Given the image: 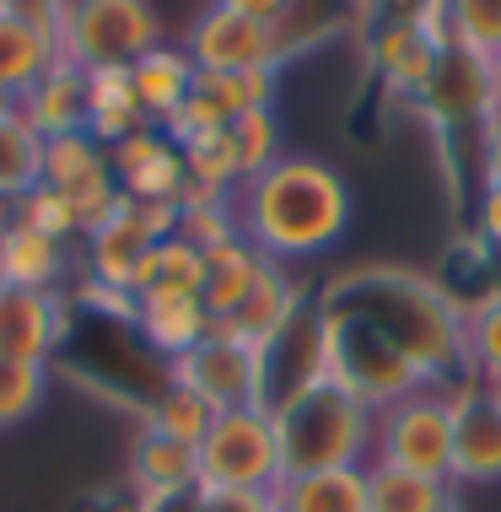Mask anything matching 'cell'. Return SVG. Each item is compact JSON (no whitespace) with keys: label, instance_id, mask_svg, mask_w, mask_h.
I'll return each mask as SVG.
<instances>
[{"label":"cell","instance_id":"cell-1","mask_svg":"<svg viewBox=\"0 0 501 512\" xmlns=\"http://www.w3.org/2000/svg\"><path fill=\"white\" fill-rule=\"evenodd\" d=\"M238 232L270 265H302L329 254L351 227V189L318 157H281L232 195Z\"/></svg>","mask_w":501,"mask_h":512},{"label":"cell","instance_id":"cell-2","mask_svg":"<svg viewBox=\"0 0 501 512\" xmlns=\"http://www.w3.org/2000/svg\"><path fill=\"white\" fill-rule=\"evenodd\" d=\"M324 302L361 313L367 324H378L388 340L415 362V372L431 389L469 378L464 367V302L448 286L426 281L415 270H394V265H372V270H351L324 292Z\"/></svg>","mask_w":501,"mask_h":512},{"label":"cell","instance_id":"cell-3","mask_svg":"<svg viewBox=\"0 0 501 512\" xmlns=\"http://www.w3.org/2000/svg\"><path fill=\"white\" fill-rule=\"evenodd\" d=\"M275 437H281L286 475H313V469H356L372 464V410L340 383L313 378L308 389L270 410Z\"/></svg>","mask_w":501,"mask_h":512},{"label":"cell","instance_id":"cell-4","mask_svg":"<svg viewBox=\"0 0 501 512\" xmlns=\"http://www.w3.org/2000/svg\"><path fill=\"white\" fill-rule=\"evenodd\" d=\"M313 313H318L324 378L340 383L345 394H356L372 415H378L383 405H394V399L415 394V389H431L421 372H415L410 356L399 351L378 324H367L361 313L340 308V302H324V297L313 302Z\"/></svg>","mask_w":501,"mask_h":512},{"label":"cell","instance_id":"cell-5","mask_svg":"<svg viewBox=\"0 0 501 512\" xmlns=\"http://www.w3.org/2000/svg\"><path fill=\"white\" fill-rule=\"evenodd\" d=\"M372 464L453 486V389H415L372 415Z\"/></svg>","mask_w":501,"mask_h":512},{"label":"cell","instance_id":"cell-6","mask_svg":"<svg viewBox=\"0 0 501 512\" xmlns=\"http://www.w3.org/2000/svg\"><path fill=\"white\" fill-rule=\"evenodd\" d=\"M200 486L205 491H275L286 480L275 415L264 405L221 410L200 448Z\"/></svg>","mask_w":501,"mask_h":512},{"label":"cell","instance_id":"cell-7","mask_svg":"<svg viewBox=\"0 0 501 512\" xmlns=\"http://www.w3.org/2000/svg\"><path fill=\"white\" fill-rule=\"evenodd\" d=\"M162 44V22L151 0H71L60 27V54L81 71L135 65Z\"/></svg>","mask_w":501,"mask_h":512},{"label":"cell","instance_id":"cell-8","mask_svg":"<svg viewBox=\"0 0 501 512\" xmlns=\"http://www.w3.org/2000/svg\"><path fill=\"white\" fill-rule=\"evenodd\" d=\"M501 103L496 92V65L485 60V54H469L448 44L437 60V76L426 81V92L415 98V108L426 114V124L442 135V141H453V135H469V146H480V124L485 114Z\"/></svg>","mask_w":501,"mask_h":512},{"label":"cell","instance_id":"cell-9","mask_svg":"<svg viewBox=\"0 0 501 512\" xmlns=\"http://www.w3.org/2000/svg\"><path fill=\"white\" fill-rule=\"evenodd\" d=\"M173 378L189 383L194 394H205L216 410L264 405V351L227 335H211L205 345H194L184 362H173Z\"/></svg>","mask_w":501,"mask_h":512},{"label":"cell","instance_id":"cell-10","mask_svg":"<svg viewBox=\"0 0 501 512\" xmlns=\"http://www.w3.org/2000/svg\"><path fill=\"white\" fill-rule=\"evenodd\" d=\"M184 54L194 60V71H216V76H243V71H281L275 65V44H270V27L254 17H238L227 6H205L194 17Z\"/></svg>","mask_w":501,"mask_h":512},{"label":"cell","instance_id":"cell-11","mask_svg":"<svg viewBox=\"0 0 501 512\" xmlns=\"http://www.w3.org/2000/svg\"><path fill=\"white\" fill-rule=\"evenodd\" d=\"M448 49L442 27H431L426 17H410V11H383L372 22V65L399 98H421L426 81L437 76V60Z\"/></svg>","mask_w":501,"mask_h":512},{"label":"cell","instance_id":"cell-12","mask_svg":"<svg viewBox=\"0 0 501 512\" xmlns=\"http://www.w3.org/2000/svg\"><path fill=\"white\" fill-rule=\"evenodd\" d=\"M453 480H501V389L480 378L453 383Z\"/></svg>","mask_w":501,"mask_h":512},{"label":"cell","instance_id":"cell-13","mask_svg":"<svg viewBox=\"0 0 501 512\" xmlns=\"http://www.w3.org/2000/svg\"><path fill=\"white\" fill-rule=\"evenodd\" d=\"M108 168H114L124 200H162V205H178L184 200V151L173 146L167 130H135L130 141L108 146Z\"/></svg>","mask_w":501,"mask_h":512},{"label":"cell","instance_id":"cell-14","mask_svg":"<svg viewBox=\"0 0 501 512\" xmlns=\"http://www.w3.org/2000/svg\"><path fill=\"white\" fill-rule=\"evenodd\" d=\"M65 345V308L54 292L0 286V362L49 367V356Z\"/></svg>","mask_w":501,"mask_h":512},{"label":"cell","instance_id":"cell-15","mask_svg":"<svg viewBox=\"0 0 501 512\" xmlns=\"http://www.w3.org/2000/svg\"><path fill=\"white\" fill-rule=\"evenodd\" d=\"M302 308H308V302H302V286L286 275V265H264L259 286L248 292V302L227 318V324H216V335L243 340V345H254V351H270V345L297 324Z\"/></svg>","mask_w":501,"mask_h":512},{"label":"cell","instance_id":"cell-16","mask_svg":"<svg viewBox=\"0 0 501 512\" xmlns=\"http://www.w3.org/2000/svg\"><path fill=\"white\" fill-rule=\"evenodd\" d=\"M135 329L167 367L216 335V318L200 297H135Z\"/></svg>","mask_w":501,"mask_h":512},{"label":"cell","instance_id":"cell-17","mask_svg":"<svg viewBox=\"0 0 501 512\" xmlns=\"http://www.w3.org/2000/svg\"><path fill=\"white\" fill-rule=\"evenodd\" d=\"M22 114H27V124H33L44 141H60V135H81L87 130V71L81 65H71L60 54V65L38 81L33 92L17 103Z\"/></svg>","mask_w":501,"mask_h":512},{"label":"cell","instance_id":"cell-18","mask_svg":"<svg viewBox=\"0 0 501 512\" xmlns=\"http://www.w3.org/2000/svg\"><path fill=\"white\" fill-rule=\"evenodd\" d=\"M135 130H151L141 98H135L130 65H108V71H87V135L97 146H119Z\"/></svg>","mask_w":501,"mask_h":512},{"label":"cell","instance_id":"cell-19","mask_svg":"<svg viewBox=\"0 0 501 512\" xmlns=\"http://www.w3.org/2000/svg\"><path fill=\"white\" fill-rule=\"evenodd\" d=\"M65 275V243L44 238L38 227L6 216L0 221V286H27V292H54Z\"/></svg>","mask_w":501,"mask_h":512},{"label":"cell","instance_id":"cell-20","mask_svg":"<svg viewBox=\"0 0 501 512\" xmlns=\"http://www.w3.org/2000/svg\"><path fill=\"white\" fill-rule=\"evenodd\" d=\"M54 65H60V38L11 17V11H0V87L22 103Z\"/></svg>","mask_w":501,"mask_h":512},{"label":"cell","instance_id":"cell-21","mask_svg":"<svg viewBox=\"0 0 501 512\" xmlns=\"http://www.w3.org/2000/svg\"><path fill=\"white\" fill-rule=\"evenodd\" d=\"M264 265H270V259H264L259 248L243 238V232H238V238H227L221 248H211V254H205V292H200V302L211 308L216 324H227V318H232V313H238L243 302H248V292L259 286Z\"/></svg>","mask_w":501,"mask_h":512},{"label":"cell","instance_id":"cell-22","mask_svg":"<svg viewBox=\"0 0 501 512\" xmlns=\"http://www.w3.org/2000/svg\"><path fill=\"white\" fill-rule=\"evenodd\" d=\"M130 475H135V486H141L151 502H178V496L200 491V453L184 448V442H173V437L141 432Z\"/></svg>","mask_w":501,"mask_h":512},{"label":"cell","instance_id":"cell-23","mask_svg":"<svg viewBox=\"0 0 501 512\" xmlns=\"http://www.w3.org/2000/svg\"><path fill=\"white\" fill-rule=\"evenodd\" d=\"M130 81H135V98H141L146 119L162 130V124L189 103V92H194V60H189L184 49L157 44L151 54H141V60L130 65Z\"/></svg>","mask_w":501,"mask_h":512},{"label":"cell","instance_id":"cell-24","mask_svg":"<svg viewBox=\"0 0 501 512\" xmlns=\"http://www.w3.org/2000/svg\"><path fill=\"white\" fill-rule=\"evenodd\" d=\"M275 507L281 512H367V464L286 475L275 486Z\"/></svg>","mask_w":501,"mask_h":512},{"label":"cell","instance_id":"cell-25","mask_svg":"<svg viewBox=\"0 0 501 512\" xmlns=\"http://www.w3.org/2000/svg\"><path fill=\"white\" fill-rule=\"evenodd\" d=\"M356 22V0H291L281 11V22H270V44H275V65L297 60L318 44H329L334 33Z\"/></svg>","mask_w":501,"mask_h":512},{"label":"cell","instance_id":"cell-26","mask_svg":"<svg viewBox=\"0 0 501 512\" xmlns=\"http://www.w3.org/2000/svg\"><path fill=\"white\" fill-rule=\"evenodd\" d=\"M216 405L205 394H194L189 383H178L173 378V367H167V383L157 394H151V405H146V432H157V437H173V442H184V448H200L205 432L216 426Z\"/></svg>","mask_w":501,"mask_h":512},{"label":"cell","instance_id":"cell-27","mask_svg":"<svg viewBox=\"0 0 501 512\" xmlns=\"http://www.w3.org/2000/svg\"><path fill=\"white\" fill-rule=\"evenodd\" d=\"M44 184V135L27 124L22 108L0 119V205H17Z\"/></svg>","mask_w":501,"mask_h":512},{"label":"cell","instance_id":"cell-28","mask_svg":"<svg viewBox=\"0 0 501 512\" xmlns=\"http://www.w3.org/2000/svg\"><path fill=\"white\" fill-rule=\"evenodd\" d=\"M448 507H453L448 480L367 464V512H448Z\"/></svg>","mask_w":501,"mask_h":512},{"label":"cell","instance_id":"cell-29","mask_svg":"<svg viewBox=\"0 0 501 512\" xmlns=\"http://www.w3.org/2000/svg\"><path fill=\"white\" fill-rule=\"evenodd\" d=\"M464 367L469 378L501 389V292H485L475 308H464Z\"/></svg>","mask_w":501,"mask_h":512},{"label":"cell","instance_id":"cell-30","mask_svg":"<svg viewBox=\"0 0 501 512\" xmlns=\"http://www.w3.org/2000/svg\"><path fill=\"white\" fill-rule=\"evenodd\" d=\"M442 38L469 54H501V0H442Z\"/></svg>","mask_w":501,"mask_h":512},{"label":"cell","instance_id":"cell-31","mask_svg":"<svg viewBox=\"0 0 501 512\" xmlns=\"http://www.w3.org/2000/svg\"><path fill=\"white\" fill-rule=\"evenodd\" d=\"M108 173V151L92 141L87 130L81 135H60V141H44V184L71 195V189L92 184V178Z\"/></svg>","mask_w":501,"mask_h":512},{"label":"cell","instance_id":"cell-32","mask_svg":"<svg viewBox=\"0 0 501 512\" xmlns=\"http://www.w3.org/2000/svg\"><path fill=\"white\" fill-rule=\"evenodd\" d=\"M227 146H232V162H238V178H259L264 168H275V162L286 157L281 151V119H275V108H259V114H243L227 124Z\"/></svg>","mask_w":501,"mask_h":512},{"label":"cell","instance_id":"cell-33","mask_svg":"<svg viewBox=\"0 0 501 512\" xmlns=\"http://www.w3.org/2000/svg\"><path fill=\"white\" fill-rule=\"evenodd\" d=\"M49 372L27 362H0V426H22L44 410Z\"/></svg>","mask_w":501,"mask_h":512},{"label":"cell","instance_id":"cell-34","mask_svg":"<svg viewBox=\"0 0 501 512\" xmlns=\"http://www.w3.org/2000/svg\"><path fill=\"white\" fill-rule=\"evenodd\" d=\"M11 216L27 221V227H38L44 238L54 243H71L81 238V216H76V205L60 195V189H49V184H38L33 195H22L17 205H11Z\"/></svg>","mask_w":501,"mask_h":512},{"label":"cell","instance_id":"cell-35","mask_svg":"<svg viewBox=\"0 0 501 512\" xmlns=\"http://www.w3.org/2000/svg\"><path fill=\"white\" fill-rule=\"evenodd\" d=\"M173 238L194 243L200 254H211V248H221L227 238H238V211H232V200L221 205H178V232Z\"/></svg>","mask_w":501,"mask_h":512},{"label":"cell","instance_id":"cell-36","mask_svg":"<svg viewBox=\"0 0 501 512\" xmlns=\"http://www.w3.org/2000/svg\"><path fill=\"white\" fill-rule=\"evenodd\" d=\"M469 221H475V243H480L491 259H501V184H475Z\"/></svg>","mask_w":501,"mask_h":512},{"label":"cell","instance_id":"cell-37","mask_svg":"<svg viewBox=\"0 0 501 512\" xmlns=\"http://www.w3.org/2000/svg\"><path fill=\"white\" fill-rule=\"evenodd\" d=\"M189 512H281L275 507V491H194Z\"/></svg>","mask_w":501,"mask_h":512},{"label":"cell","instance_id":"cell-38","mask_svg":"<svg viewBox=\"0 0 501 512\" xmlns=\"http://www.w3.org/2000/svg\"><path fill=\"white\" fill-rule=\"evenodd\" d=\"M475 173L480 184H501V103L480 124V146H475Z\"/></svg>","mask_w":501,"mask_h":512},{"label":"cell","instance_id":"cell-39","mask_svg":"<svg viewBox=\"0 0 501 512\" xmlns=\"http://www.w3.org/2000/svg\"><path fill=\"white\" fill-rule=\"evenodd\" d=\"M11 17H22V22H33V27H44V33L60 38V27H65V11H71V0H11Z\"/></svg>","mask_w":501,"mask_h":512},{"label":"cell","instance_id":"cell-40","mask_svg":"<svg viewBox=\"0 0 501 512\" xmlns=\"http://www.w3.org/2000/svg\"><path fill=\"white\" fill-rule=\"evenodd\" d=\"M216 6H227V11H238V17H254V22H281V11L291 6V0H216Z\"/></svg>","mask_w":501,"mask_h":512},{"label":"cell","instance_id":"cell-41","mask_svg":"<svg viewBox=\"0 0 501 512\" xmlns=\"http://www.w3.org/2000/svg\"><path fill=\"white\" fill-rule=\"evenodd\" d=\"M399 0H356V22H378L383 11H394Z\"/></svg>","mask_w":501,"mask_h":512},{"label":"cell","instance_id":"cell-42","mask_svg":"<svg viewBox=\"0 0 501 512\" xmlns=\"http://www.w3.org/2000/svg\"><path fill=\"white\" fill-rule=\"evenodd\" d=\"M11 108H17V98H11V92H6V87H0V119H6V114H11Z\"/></svg>","mask_w":501,"mask_h":512},{"label":"cell","instance_id":"cell-43","mask_svg":"<svg viewBox=\"0 0 501 512\" xmlns=\"http://www.w3.org/2000/svg\"><path fill=\"white\" fill-rule=\"evenodd\" d=\"M491 65H496V92H501V54H496V60H491Z\"/></svg>","mask_w":501,"mask_h":512},{"label":"cell","instance_id":"cell-44","mask_svg":"<svg viewBox=\"0 0 501 512\" xmlns=\"http://www.w3.org/2000/svg\"><path fill=\"white\" fill-rule=\"evenodd\" d=\"M6 6H11V0H0V11H6Z\"/></svg>","mask_w":501,"mask_h":512},{"label":"cell","instance_id":"cell-45","mask_svg":"<svg viewBox=\"0 0 501 512\" xmlns=\"http://www.w3.org/2000/svg\"><path fill=\"white\" fill-rule=\"evenodd\" d=\"M448 512H458V502H453V507H448Z\"/></svg>","mask_w":501,"mask_h":512}]
</instances>
